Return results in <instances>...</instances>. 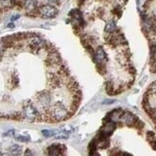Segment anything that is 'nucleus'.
<instances>
[{"label": "nucleus", "instance_id": "f03ea898", "mask_svg": "<svg viewBox=\"0 0 156 156\" xmlns=\"http://www.w3.org/2000/svg\"><path fill=\"white\" fill-rule=\"evenodd\" d=\"M38 16L44 18H54L58 16V10L56 8V6H53L50 4L41 5L38 7Z\"/></svg>", "mask_w": 156, "mask_h": 156}, {"label": "nucleus", "instance_id": "ddd939ff", "mask_svg": "<svg viewBox=\"0 0 156 156\" xmlns=\"http://www.w3.org/2000/svg\"><path fill=\"white\" fill-rule=\"evenodd\" d=\"M60 154V151L59 147L57 146H52L51 147H49V155L50 156H59Z\"/></svg>", "mask_w": 156, "mask_h": 156}, {"label": "nucleus", "instance_id": "1a4fd4ad", "mask_svg": "<svg viewBox=\"0 0 156 156\" xmlns=\"http://www.w3.org/2000/svg\"><path fill=\"white\" fill-rule=\"evenodd\" d=\"M121 120L124 122V123L127 126H134L135 123H136V117L130 112H126L125 114L122 115Z\"/></svg>", "mask_w": 156, "mask_h": 156}, {"label": "nucleus", "instance_id": "423d86ee", "mask_svg": "<svg viewBox=\"0 0 156 156\" xmlns=\"http://www.w3.org/2000/svg\"><path fill=\"white\" fill-rule=\"evenodd\" d=\"M45 41L39 37H34L31 39L30 42V47L33 51H39L40 49H42L43 47L45 46Z\"/></svg>", "mask_w": 156, "mask_h": 156}, {"label": "nucleus", "instance_id": "39448f33", "mask_svg": "<svg viewBox=\"0 0 156 156\" xmlns=\"http://www.w3.org/2000/svg\"><path fill=\"white\" fill-rule=\"evenodd\" d=\"M94 58L97 64H104L106 62V54L103 47H98L96 51L94 52Z\"/></svg>", "mask_w": 156, "mask_h": 156}, {"label": "nucleus", "instance_id": "6e6552de", "mask_svg": "<svg viewBox=\"0 0 156 156\" xmlns=\"http://www.w3.org/2000/svg\"><path fill=\"white\" fill-rule=\"evenodd\" d=\"M115 128H116V125L113 121H108L107 123L105 124V126H103L101 130V133H103L105 136H109L110 134H112V132L115 130Z\"/></svg>", "mask_w": 156, "mask_h": 156}, {"label": "nucleus", "instance_id": "9d476101", "mask_svg": "<svg viewBox=\"0 0 156 156\" xmlns=\"http://www.w3.org/2000/svg\"><path fill=\"white\" fill-rule=\"evenodd\" d=\"M118 29H117V25H116V21H115L114 19H110L108 20L106 22V25L105 27V32L106 34H113L116 32Z\"/></svg>", "mask_w": 156, "mask_h": 156}, {"label": "nucleus", "instance_id": "0eeeda50", "mask_svg": "<svg viewBox=\"0 0 156 156\" xmlns=\"http://www.w3.org/2000/svg\"><path fill=\"white\" fill-rule=\"evenodd\" d=\"M37 101L39 103V105L43 107L49 106L51 104V95L48 92L39 93L38 96H37Z\"/></svg>", "mask_w": 156, "mask_h": 156}, {"label": "nucleus", "instance_id": "f8f14e48", "mask_svg": "<svg viewBox=\"0 0 156 156\" xmlns=\"http://www.w3.org/2000/svg\"><path fill=\"white\" fill-rule=\"evenodd\" d=\"M122 115H123V112H122L120 109H118V110H114V111L109 115V117H110V120H111V121H113V122H117V121L121 120Z\"/></svg>", "mask_w": 156, "mask_h": 156}, {"label": "nucleus", "instance_id": "aec40b11", "mask_svg": "<svg viewBox=\"0 0 156 156\" xmlns=\"http://www.w3.org/2000/svg\"><path fill=\"white\" fill-rule=\"evenodd\" d=\"M91 156H101V155H100L98 152H95V151H94L93 153H91Z\"/></svg>", "mask_w": 156, "mask_h": 156}, {"label": "nucleus", "instance_id": "4be33fe9", "mask_svg": "<svg viewBox=\"0 0 156 156\" xmlns=\"http://www.w3.org/2000/svg\"><path fill=\"white\" fill-rule=\"evenodd\" d=\"M19 17V16H12V20H15V19H17Z\"/></svg>", "mask_w": 156, "mask_h": 156}, {"label": "nucleus", "instance_id": "f3484780", "mask_svg": "<svg viewBox=\"0 0 156 156\" xmlns=\"http://www.w3.org/2000/svg\"><path fill=\"white\" fill-rule=\"evenodd\" d=\"M24 156H33V154H32V152H31V151H30V150H27V151H25Z\"/></svg>", "mask_w": 156, "mask_h": 156}, {"label": "nucleus", "instance_id": "412c9836", "mask_svg": "<svg viewBox=\"0 0 156 156\" xmlns=\"http://www.w3.org/2000/svg\"><path fill=\"white\" fill-rule=\"evenodd\" d=\"M112 103H114V101H104V104H112Z\"/></svg>", "mask_w": 156, "mask_h": 156}, {"label": "nucleus", "instance_id": "6ab92c4d", "mask_svg": "<svg viewBox=\"0 0 156 156\" xmlns=\"http://www.w3.org/2000/svg\"><path fill=\"white\" fill-rule=\"evenodd\" d=\"M0 156H12V155H11V154H9V153L3 152V153H1V154H0Z\"/></svg>", "mask_w": 156, "mask_h": 156}, {"label": "nucleus", "instance_id": "20e7f679", "mask_svg": "<svg viewBox=\"0 0 156 156\" xmlns=\"http://www.w3.org/2000/svg\"><path fill=\"white\" fill-rule=\"evenodd\" d=\"M38 3L37 0H24L23 8L26 10L27 15L29 16H37L38 15Z\"/></svg>", "mask_w": 156, "mask_h": 156}, {"label": "nucleus", "instance_id": "dca6fc26", "mask_svg": "<svg viewBox=\"0 0 156 156\" xmlns=\"http://www.w3.org/2000/svg\"><path fill=\"white\" fill-rule=\"evenodd\" d=\"M47 2L50 5H53V6H56L59 3V0H47Z\"/></svg>", "mask_w": 156, "mask_h": 156}, {"label": "nucleus", "instance_id": "a211bd4d", "mask_svg": "<svg viewBox=\"0 0 156 156\" xmlns=\"http://www.w3.org/2000/svg\"><path fill=\"white\" fill-rule=\"evenodd\" d=\"M122 156H133V155H131L130 153H127V152H123L122 153Z\"/></svg>", "mask_w": 156, "mask_h": 156}, {"label": "nucleus", "instance_id": "2eb2a0df", "mask_svg": "<svg viewBox=\"0 0 156 156\" xmlns=\"http://www.w3.org/2000/svg\"><path fill=\"white\" fill-rule=\"evenodd\" d=\"M42 134H43V136L45 137H53V136H55L56 135V132L55 131H53V130H42Z\"/></svg>", "mask_w": 156, "mask_h": 156}, {"label": "nucleus", "instance_id": "7ed1b4c3", "mask_svg": "<svg viewBox=\"0 0 156 156\" xmlns=\"http://www.w3.org/2000/svg\"><path fill=\"white\" fill-rule=\"evenodd\" d=\"M22 114H23V117L28 120L30 122H33L37 119V116H38V113H37V108L32 105H27L23 107V111H22Z\"/></svg>", "mask_w": 156, "mask_h": 156}, {"label": "nucleus", "instance_id": "4468645a", "mask_svg": "<svg viewBox=\"0 0 156 156\" xmlns=\"http://www.w3.org/2000/svg\"><path fill=\"white\" fill-rule=\"evenodd\" d=\"M16 140L18 142H22V143H26V142H29L31 139L29 136H25V135H17V136H16Z\"/></svg>", "mask_w": 156, "mask_h": 156}, {"label": "nucleus", "instance_id": "9b49d317", "mask_svg": "<svg viewBox=\"0 0 156 156\" xmlns=\"http://www.w3.org/2000/svg\"><path fill=\"white\" fill-rule=\"evenodd\" d=\"M10 152L13 156H19L22 153V147L18 145H13L10 147Z\"/></svg>", "mask_w": 156, "mask_h": 156}, {"label": "nucleus", "instance_id": "f257e3e1", "mask_svg": "<svg viewBox=\"0 0 156 156\" xmlns=\"http://www.w3.org/2000/svg\"><path fill=\"white\" fill-rule=\"evenodd\" d=\"M67 115L68 111L66 109V106L60 101H57L51 108V117L56 121H62L67 118Z\"/></svg>", "mask_w": 156, "mask_h": 156}]
</instances>
